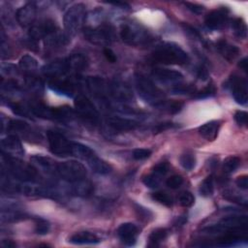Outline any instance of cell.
Instances as JSON below:
<instances>
[{
  "mask_svg": "<svg viewBox=\"0 0 248 248\" xmlns=\"http://www.w3.org/2000/svg\"><path fill=\"white\" fill-rule=\"evenodd\" d=\"M56 176H59L69 183L78 182L86 177V169L78 161L61 162L57 164Z\"/></svg>",
  "mask_w": 248,
  "mask_h": 248,
  "instance_id": "cell-7",
  "label": "cell"
},
{
  "mask_svg": "<svg viewBox=\"0 0 248 248\" xmlns=\"http://www.w3.org/2000/svg\"><path fill=\"white\" fill-rule=\"evenodd\" d=\"M182 184H183V178L182 176L177 174L170 176L166 181V185L170 189H178Z\"/></svg>",
  "mask_w": 248,
  "mask_h": 248,
  "instance_id": "cell-43",
  "label": "cell"
},
{
  "mask_svg": "<svg viewBox=\"0 0 248 248\" xmlns=\"http://www.w3.org/2000/svg\"><path fill=\"white\" fill-rule=\"evenodd\" d=\"M71 73H79L84 71L88 66L87 58L81 53H75L66 58Z\"/></svg>",
  "mask_w": 248,
  "mask_h": 248,
  "instance_id": "cell-26",
  "label": "cell"
},
{
  "mask_svg": "<svg viewBox=\"0 0 248 248\" xmlns=\"http://www.w3.org/2000/svg\"><path fill=\"white\" fill-rule=\"evenodd\" d=\"M235 183L240 189L247 190L248 189V176L247 175H241V176L237 177Z\"/></svg>",
  "mask_w": 248,
  "mask_h": 248,
  "instance_id": "cell-51",
  "label": "cell"
},
{
  "mask_svg": "<svg viewBox=\"0 0 248 248\" xmlns=\"http://www.w3.org/2000/svg\"><path fill=\"white\" fill-rule=\"evenodd\" d=\"M178 202L179 204L183 207H190L194 204L195 202V198L192 195V193L188 192V191H184L182 193H180L179 197H178Z\"/></svg>",
  "mask_w": 248,
  "mask_h": 248,
  "instance_id": "cell-41",
  "label": "cell"
},
{
  "mask_svg": "<svg viewBox=\"0 0 248 248\" xmlns=\"http://www.w3.org/2000/svg\"><path fill=\"white\" fill-rule=\"evenodd\" d=\"M179 162L186 170H192L196 165V158L191 153H184L180 156Z\"/></svg>",
  "mask_w": 248,
  "mask_h": 248,
  "instance_id": "cell-39",
  "label": "cell"
},
{
  "mask_svg": "<svg viewBox=\"0 0 248 248\" xmlns=\"http://www.w3.org/2000/svg\"><path fill=\"white\" fill-rule=\"evenodd\" d=\"M31 161L38 170H42L46 174L56 175V169L58 163L54 162L50 158L44 157L41 155H35L31 158Z\"/></svg>",
  "mask_w": 248,
  "mask_h": 248,
  "instance_id": "cell-21",
  "label": "cell"
},
{
  "mask_svg": "<svg viewBox=\"0 0 248 248\" xmlns=\"http://www.w3.org/2000/svg\"><path fill=\"white\" fill-rule=\"evenodd\" d=\"M161 179H162L161 176L151 172L150 174L144 176L142 181H143L144 185L149 188H157V187H159V185L161 183Z\"/></svg>",
  "mask_w": 248,
  "mask_h": 248,
  "instance_id": "cell-42",
  "label": "cell"
},
{
  "mask_svg": "<svg viewBox=\"0 0 248 248\" xmlns=\"http://www.w3.org/2000/svg\"><path fill=\"white\" fill-rule=\"evenodd\" d=\"M37 15V6L35 2H29L20 7L16 14L18 24L22 27H27L33 24Z\"/></svg>",
  "mask_w": 248,
  "mask_h": 248,
  "instance_id": "cell-15",
  "label": "cell"
},
{
  "mask_svg": "<svg viewBox=\"0 0 248 248\" xmlns=\"http://www.w3.org/2000/svg\"><path fill=\"white\" fill-rule=\"evenodd\" d=\"M30 109L33 115L41 118L57 120V121H69L75 116L73 109L69 107H59V108H49L43 104H32L30 105Z\"/></svg>",
  "mask_w": 248,
  "mask_h": 248,
  "instance_id": "cell-5",
  "label": "cell"
},
{
  "mask_svg": "<svg viewBox=\"0 0 248 248\" xmlns=\"http://www.w3.org/2000/svg\"><path fill=\"white\" fill-rule=\"evenodd\" d=\"M174 126V124L170 123V122H165V123H160V124H157L153 127L152 131L153 133H161V132H164L168 129H170Z\"/></svg>",
  "mask_w": 248,
  "mask_h": 248,
  "instance_id": "cell-49",
  "label": "cell"
},
{
  "mask_svg": "<svg viewBox=\"0 0 248 248\" xmlns=\"http://www.w3.org/2000/svg\"><path fill=\"white\" fill-rule=\"evenodd\" d=\"M228 87L230 88L234 101L239 105H246L248 101L247 80L244 78L233 75L228 81Z\"/></svg>",
  "mask_w": 248,
  "mask_h": 248,
  "instance_id": "cell-11",
  "label": "cell"
},
{
  "mask_svg": "<svg viewBox=\"0 0 248 248\" xmlns=\"http://www.w3.org/2000/svg\"><path fill=\"white\" fill-rule=\"evenodd\" d=\"M95 152L88 147L87 145H84L79 142L72 141V148H71V156L78 157L81 160L87 161Z\"/></svg>",
  "mask_w": 248,
  "mask_h": 248,
  "instance_id": "cell-31",
  "label": "cell"
},
{
  "mask_svg": "<svg viewBox=\"0 0 248 248\" xmlns=\"http://www.w3.org/2000/svg\"><path fill=\"white\" fill-rule=\"evenodd\" d=\"M234 120L235 122L239 125V126H247V122H248V114L246 111L244 110H237L234 113Z\"/></svg>",
  "mask_w": 248,
  "mask_h": 248,
  "instance_id": "cell-45",
  "label": "cell"
},
{
  "mask_svg": "<svg viewBox=\"0 0 248 248\" xmlns=\"http://www.w3.org/2000/svg\"><path fill=\"white\" fill-rule=\"evenodd\" d=\"M152 75L160 81L171 82V83L179 82L183 78L180 72L175 70L165 69V68H154L152 71Z\"/></svg>",
  "mask_w": 248,
  "mask_h": 248,
  "instance_id": "cell-22",
  "label": "cell"
},
{
  "mask_svg": "<svg viewBox=\"0 0 248 248\" xmlns=\"http://www.w3.org/2000/svg\"><path fill=\"white\" fill-rule=\"evenodd\" d=\"M151 198L154 201H156V202H160V203H162L166 206H169V207L171 206L172 203H173V200H172L171 196H170L166 192H162V191L155 192L151 195Z\"/></svg>",
  "mask_w": 248,
  "mask_h": 248,
  "instance_id": "cell-38",
  "label": "cell"
},
{
  "mask_svg": "<svg viewBox=\"0 0 248 248\" xmlns=\"http://www.w3.org/2000/svg\"><path fill=\"white\" fill-rule=\"evenodd\" d=\"M232 28L236 37L240 39H245L247 37V26L245 21L242 18L240 17L234 18L232 23Z\"/></svg>",
  "mask_w": 248,
  "mask_h": 248,
  "instance_id": "cell-34",
  "label": "cell"
},
{
  "mask_svg": "<svg viewBox=\"0 0 248 248\" xmlns=\"http://www.w3.org/2000/svg\"><path fill=\"white\" fill-rule=\"evenodd\" d=\"M56 31H58L56 23L52 19H46L30 27L29 38L31 41H38L40 39L46 38Z\"/></svg>",
  "mask_w": 248,
  "mask_h": 248,
  "instance_id": "cell-13",
  "label": "cell"
},
{
  "mask_svg": "<svg viewBox=\"0 0 248 248\" xmlns=\"http://www.w3.org/2000/svg\"><path fill=\"white\" fill-rule=\"evenodd\" d=\"M120 37L123 42L134 46L145 45L151 40L145 29L131 22L123 23L120 26Z\"/></svg>",
  "mask_w": 248,
  "mask_h": 248,
  "instance_id": "cell-6",
  "label": "cell"
},
{
  "mask_svg": "<svg viewBox=\"0 0 248 248\" xmlns=\"http://www.w3.org/2000/svg\"><path fill=\"white\" fill-rule=\"evenodd\" d=\"M8 130L20 134L27 140H38V136L36 132L33 131V129L28 125V123L22 120H17V119L11 120L8 124Z\"/></svg>",
  "mask_w": 248,
  "mask_h": 248,
  "instance_id": "cell-20",
  "label": "cell"
},
{
  "mask_svg": "<svg viewBox=\"0 0 248 248\" xmlns=\"http://www.w3.org/2000/svg\"><path fill=\"white\" fill-rule=\"evenodd\" d=\"M1 146L3 154L6 155L22 156L24 153L21 142L16 134H11L4 138L1 140Z\"/></svg>",
  "mask_w": 248,
  "mask_h": 248,
  "instance_id": "cell-18",
  "label": "cell"
},
{
  "mask_svg": "<svg viewBox=\"0 0 248 248\" xmlns=\"http://www.w3.org/2000/svg\"><path fill=\"white\" fill-rule=\"evenodd\" d=\"M228 21V12L225 9H217L211 11L205 16L204 23L207 28L211 30H218L223 28Z\"/></svg>",
  "mask_w": 248,
  "mask_h": 248,
  "instance_id": "cell-17",
  "label": "cell"
},
{
  "mask_svg": "<svg viewBox=\"0 0 248 248\" xmlns=\"http://www.w3.org/2000/svg\"><path fill=\"white\" fill-rule=\"evenodd\" d=\"M49 229H50V225L46 220L42 219V218H37L36 219L35 232L38 234H41V235L46 234L49 232Z\"/></svg>",
  "mask_w": 248,
  "mask_h": 248,
  "instance_id": "cell-40",
  "label": "cell"
},
{
  "mask_svg": "<svg viewBox=\"0 0 248 248\" xmlns=\"http://www.w3.org/2000/svg\"><path fill=\"white\" fill-rule=\"evenodd\" d=\"M184 5L186 6V8H187L188 10H190L192 13L197 14V15H200V14H202V13L204 11V7H203V6H201V5L196 4V3L184 2Z\"/></svg>",
  "mask_w": 248,
  "mask_h": 248,
  "instance_id": "cell-48",
  "label": "cell"
},
{
  "mask_svg": "<svg viewBox=\"0 0 248 248\" xmlns=\"http://www.w3.org/2000/svg\"><path fill=\"white\" fill-rule=\"evenodd\" d=\"M221 225L230 229H244L247 230V217L245 215H231L225 217L220 222Z\"/></svg>",
  "mask_w": 248,
  "mask_h": 248,
  "instance_id": "cell-30",
  "label": "cell"
},
{
  "mask_svg": "<svg viewBox=\"0 0 248 248\" xmlns=\"http://www.w3.org/2000/svg\"><path fill=\"white\" fill-rule=\"evenodd\" d=\"M217 49L219 53L228 61H232L239 54L238 47L233 45H231L225 40H220L217 43Z\"/></svg>",
  "mask_w": 248,
  "mask_h": 248,
  "instance_id": "cell-27",
  "label": "cell"
},
{
  "mask_svg": "<svg viewBox=\"0 0 248 248\" xmlns=\"http://www.w3.org/2000/svg\"><path fill=\"white\" fill-rule=\"evenodd\" d=\"M46 138L49 150L52 154L61 157L71 156L72 141L69 140L63 134L50 130L47 131Z\"/></svg>",
  "mask_w": 248,
  "mask_h": 248,
  "instance_id": "cell-10",
  "label": "cell"
},
{
  "mask_svg": "<svg viewBox=\"0 0 248 248\" xmlns=\"http://www.w3.org/2000/svg\"><path fill=\"white\" fill-rule=\"evenodd\" d=\"M167 233H168L167 230L163 229V228H159V229L152 231L148 237V240H149L148 246H153V247L159 246L160 243L162 241H164L165 238L167 237Z\"/></svg>",
  "mask_w": 248,
  "mask_h": 248,
  "instance_id": "cell-33",
  "label": "cell"
},
{
  "mask_svg": "<svg viewBox=\"0 0 248 248\" xmlns=\"http://www.w3.org/2000/svg\"><path fill=\"white\" fill-rule=\"evenodd\" d=\"M161 109H165L170 113H177L183 108V103L180 101H164L159 107Z\"/></svg>",
  "mask_w": 248,
  "mask_h": 248,
  "instance_id": "cell-37",
  "label": "cell"
},
{
  "mask_svg": "<svg viewBox=\"0 0 248 248\" xmlns=\"http://www.w3.org/2000/svg\"><path fill=\"white\" fill-rule=\"evenodd\" d=\"M108 124L117 131H130L139 127V123L135 120L120 117V116H110L108 118Z\"/></svg>",
  "mask_w": 248,
  "mask_h": 248,
  "instance_id": "cell-23",
  "label": "cell"
},
{
  "mask_svg": "<svg viewBox=\"0 0 248 248\" xmlns=\"http://www.w3.org/2000/svg\"><path fill=\"white\" fill-rule=\"evenodd\" d=\"M86 86L89 92L96 98L106 101L108 96V84L100 77H89L86 78Z\"/></svg>",
  "mask_w": 248,
  "mask_h": 248,
  "instance_id": "cell-16",
  "label": "cell"
},
{
  "mask_svg": "<svg viewBox=\"0 0 248 248\" xmlns=\"http://www.w3.org/2000/svg\"><path fill=\"white\" fill-rule=\"evenodd\" d=\"M72 244L83 245V244H97L101 240L100 238L93 232H78L74 233L68 240Z\"/></svg>",
  "mask_w": 248,
  "mask_h": 248,
  "instance_id": "cell-24",
  "label": "cell"
},
{
  "mask_svg": "<svg viewBox=\"0 0 248 248\" xmlns=\"http://www.w3.org/2000/svg\"><path fill=\"white\" fill-rule=\"evenodd\" d=\"M238 66L240 67V69H242L243 72L247 73V72H248V60H247V57L242 58V59L239 61Z\"/></svg>",
  "mask_w": 248,
  "mask_h": 248,
  "instance_id": "cell-54",
  "label": "cell"
},
{
  "mask_svg": "<svg viewBox=\"0 0 248 248\" xmlns=\"http://www.w3.org/2000/svg\"><path fill=\"white\" fill-rule=\"evenodd\" d=\"M86 162L90 169L99 174H108L112 170L109 164L99 158L96 154H93Z\"/></svg>",
  "mask_w": 248,
  "mask_h": 248,
  "instance_id": "cell-28",
  "label": "cell"
},
{
  "mask_svg": "<svg viewBox=\"0 0 248 248\" xmlns=\"http://www.w3.org/2000/svg\"><path fill=\"white\" fill-rule=\"evenodd\" d=\"M2 246L6 247V248H14L16 246V244L15 242H13L12 240L9 239H5L2 241Z\"/></svg>",
  "mask_w": 248,
  "mask_h": 248,
  "instance_id": "cell-55",
  "label": "cell"
},
{
  "mask_svg": "<svg viewBox=\"0 0 248 248\" xmlns=\"http://www.w3.org/2000/svg\"><path fill=\"white\" fill-rule=\"evenodd\" d=\"M6 163L8 172L15 178L28 182H38L40 180V173L34 166L24 164L17 158L9 155L6 157Z\"/></svg>",
  "mask_w": 248,
  "mask_h": 248,
  "instance_id": "cell-3",
  "label": "cell"
},
{
  "mask_svg": "<svg viewBox=\"0 0 248 248\" xmlns=\"http://www.w3.org/2000/svg\"><path fill=\"white\" fill-rule=\"evenodd\" d=\"M72 186H71V192L77 196H79V197H89L90 195L93 194V191H94V186L93 184L86 180L85 178L80 180V181H78V182H74V183H71Z\"/></svg>",
  "mask_w": 248,
  "mask_h": 248,
  "instance_id": "cell-29",
  "label": "cell"
},
{
  "mask_svg": "<svg viewBox=\"0 0 248 248\" xmlns=\"http://www.w3.org/2000/svg\"><path fill=\"white\" fill-rule=\"evenodd\" d=\"M108 95L118 102H131L134 99L131 88L119 80H114L108 84Z\"/></svg>",
  "mask_w": 248,
  "mask_h": 248,
  "instance_id": "cell-14",
  "label": "cell"
},
{
  "mask_svg": "<svg viewBox=\"0 0 248 248\" xmlns=\"http://www.w3.org/2000/svg\"><path fill=\"white\" fill-rule=\"evenodd\" d=\"M103 53H104L105 57L107 58V60H108V62H110V63H114V62H116L117 57H116L115 53H114L110 48H108V47H105V48H104V50H103Z\"/></svg>",
  "mask_w": 248,
  "mask_h": 248,
  "instance_id": "cell-50",
  "label": "cell"
},
{
  "mask_svg": "<svg viewBox=\"0 0 248 248\" xmlns=\"http://www.w3.org/2000/svg\"><path fill=\"white\" fill-rule=\"evenodd\" d=\"M139 229L133 223H123L117 229V234L120 240L127 246H132L136 243Z\"/></svg>",
  "mask_w": 248,
  "mask_h": 248,
  "instance_id": "cell-19",
  "label": "cell"
},
{
  "mask_svg": "<svg viewBox=\"0 0 248 248\" xmlns=\"http://www.w3.org/2000/svg\"><path fill=\"white\" fill-rule=\"evenodd\" d=\"M151 150L147 148H137L133 151V158L135 160H144L150 157Z\"/></svg>",
  "mask_w": 248,
  "mask_h": 248,
  "instance_id": "cell-44",
  "label": "cell"
},
{
  "mask_svg": "<svg viewBox=\"0 0 248 248\" xmlns=\"http://www.w3.org/2000/svg\"><path fill=\"white\" fill-rule=\"evenodd\" d=\"M48 86L54 92L65 96H73L77 88V84L72 78H66V76L48 78Z\"/></svg>",
  "mask_w": 248,
  "mask_h": 248,
  "instance_id": "cell-12",
  "label": "cell"
},
{
  "mask_svg": "<svg viewBox=\"0 0 248 248\" xmlns=\"http://www.w3.org/2000/svg\"><path fill=\"white\" fill-rule=\"evenodd\" d=\"M136 87L140 96L149 104L158 108L165 99L164 92L155 85V83L148 78L142 75L136 76Z\"/></svg>",
  "mask_w": 248,
  "mask_h": 248,
  "instance_id": "cell-2",
  "label": "cell"
},
{
  "mask_svg": "<svg viewBox=\"0 0 248 248\" xmlns=\"http://www.w3.org/2000/svg\"><path fill=\"white\" fill-rule=\"evenodd\" d=\"M136 210L138 211L139 215L141 216L142 218H148V213H150L146 208H143L139 204H136Z\"/></svg>",
  "mask_w": 248,
  "mask_h": 248,
  "instance_id": "cell-53",
  "label": "cell"
},
{
  "mask_svg": "<svg viewBox=\"0 0 248 248\" xmlns=\"http://www.w3.org/2000/svg\"><path fill=\"white\" fill-rule=\"evenodd\" d=\"M168 170H169V164L167 162H161L153 168L152 172L163 177L168 172Z\"/></svg>",
  "mask_w": 248,
  "mask_h": 248,
  "instance_id": "cell-46",
  "label": "cell"
},
{
  "mask_svg": "<svg viewBox=\"0 0 248 248\" xmlns=\"http://www.w3.org/2000/svg\"><path fill=\"white\" fill-rule=\"evenodd\" d=\"M85 6L81 3L71 6L64 15L65 34L70 40L82 27L85 19Z\"/></svg>",
  "mask_w": 248,
  "mask_h": 248,
  "instance_id": "cell-4",
  "label": "cell"
},
{
  "mask_svg": "<svg viewBox=\"0 0 248 248\" xmlns=\"http://www.w3.org/2000/svg\"><path fill=\"white\" fill-rule=\"evenodd\" d=\"M214 179L212 175H209L207 177H205L202 182L200 185L199 188V192L202 196L203 197H209L212 195L213 190H214Z\"/></svg>",
  "mask_w": 248,
  "mask_h": 248,
  "instance_id": "cell-35",
  "label": "cell"
},
{
  "mask_svg": "<svg viewBox=\"0 0 248 248\" xmlns=\"http://www.w3.org/2000/svg\"><path fill=\"white\" fill-rule=\"evenodd\" d=\"M75 108L79 117L84 121L92 124L99 125L101 122L100 114L93 103L84 95L79 94L75 98L74 101Z\"/></svg>",
  "mask_w": 248,
  "mask_h": 248,
  "instance_id": "cell-8",
  "label": "cell"
},
{
  "mask_svg": "<svg viewBox=\"0 0 248 248\" xmlns=\"http://www.w3.org/2000/svg\"><path fill=\"white\" fill-rule=\"evenodd\" d=\"M85 38L93 44L105 45L109 44L115 38L114 28L108 23H102L95 28L87 27L84 30Z\"/></svg>",
  "mask_w": 248,
  "mask_h": 248,
  "instance_id": "cell-9",
  "label": "cell"
},
{
  "mask_svg": "<svg viewBox=\"0 0 248 248\" xmlns=\"http://www.w3.org/2000/svg\"><path fill=\"white\" fill-rule=\"evenodd\" d=\"M220 121L218 120H211L208 121L206 123H204L203 125H202L199 128V134L205 140H214L217 136H218V132L220 129Z\"/></svg>",
  "mask_w": 248,
  "mask_h": 248,
  "instance_id": "cell-25",
  "label": "cell"
},
{
  "mask_svg": "<svg viewBox=\"0 0 248 248\" xmlns=\"http://www.w3.org/2000/svg\"><path fill=\"white\" fill-rule=\"evenodd\" d=\"M152 60L155 63L166 65H183L190 60L189 55L179 46L172 43H165L158 46L152 52Z\"/></svg>",
  "mask_w": 248,
  "mask_h": 248,
  "instance_id": "cell-1",
  "label": "cell"
},
{
  "mask_svg": "<svg viewBox=\"0 0 248 248\" xmlns=\"http://www.w3.org/2000/svg\"><path fill=\"white\" fill-rule=\"evenodd\" d=\"M197 76L200 79L202 80H205L207 79L208 78V72L206 70V68L204 66H200L198 69H197Z\"/></svg>",
  "mask_w": 248,
  "mask_h": 248,
  "instance_id": "cell-52",
  "label": "cell"
},
{
  "mask_svg": "<svg viewBox=\"0 0 248 248\" xmlns=\"http://www.w3.org/2000/svg\"><path fill=\"white\" fill-rule=\"evenodd\" d=\"M19 68L26 74V76H34V73L38 69V62L33 56L26 54L20 58Z\"/></svg>",
  "mask_w": 248,
  "mask_h": 248,
  "instance_id": "cell-32",
  "label": "cell"
},
{
  "mask_svg": "<svg viewBox=\"0 0 248 248\" xmlns=\"http://www.w3.org/2000/svg\"><path fill=\"white\" fill-rule=\"evenodd\" d=\"M240 165V159L237 156H230L223 162V170L225 173H232Z\"/></svg>",
  "mask_w": 248,
  "mask_h": 248,
  "instance_id": "cell-36",
  "label": "cell"
},
{
  "mask_svg": "<svg viewBox=\"0 0 248 248\" xmlns=\"http://www.w3.org/2000/svg\"><path fill=\"white\" fill-rule=\"evenodd\" d=\"M214 93H215V88H214V86H213L212 84H209V85H207L206 87H204L202 90H201L200 92H198L197 95H196V98H198V99H203V98L212 96Z\"/></svg>",
  "mask_w": 248,
  "mask_h": 248,
  "instance_id": "cell-47",
  "label": "cell"
}]
</instances>
